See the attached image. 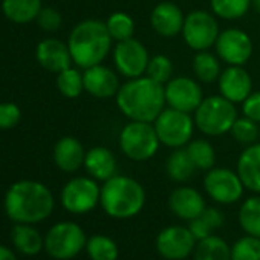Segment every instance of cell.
<instances>
[{"label":"cell","instance_id":"7bdbcfd3","mask_svg":"<svg viewBox=\"0 0 260 260\" xmlns=\"http://www.w3.org/2000/svg\"><path fill=\"white\" fill-rule=\"evenodd\" d=\"M0 260H17V257L10 248L0 245Z\"/></svg>","mask_w":260,"mask_h":260},{"label":"cell","instance_id":"4fadbf2b","mask_svg":"<svg viewBox=\"0 0 260 260\" xmlns=\"http://www.w3.org/2000/svg\"><path fill=\"white\" fill-rule=\"evenodd\" d=\"M198 240L188 230L182 225H170L159 231L155 240L156 251L161 257L167 260H184L193 255Z\"/></svg>","mask_w":260,"mask_h":260},{"label":"cell","instance_id":"b9f144b4","mask_svg":"<svg viewBox=\"0 0 260 260\" xmlns=\"http://www.w3.org/2000/svg\"><path fill=\"white\" fill-rule=\"evenodd\" d=\"M202 217H204V220L211 226V230L214 231V230H217V228H220L222 225H223V214H222V211L220 210H217V208H214V207H210V208H205L204 210V213L201 214Z\"/></svg>","mask_w":260,"mask_h":260},{"label":"cell","instance_id":"603a6c76","mask_svg":"<svg viewBox=\"0 0 260 260\" xmlns=\"http://www.w3.org/2000/svg\"><path fill=\"white\" fill-rule=\"evenodd\" d=\"M83 167L86 169V172L89 173L90 178L101 181V182H104L116 175L115 155L107 147H103V146L92 147L90 150L86 152Z\"/></svg>","mask_w":260,"mask_h":260},{"label":"cell","instance_id":"d590c367","mask_svg":"<svg viewBox=\"0 0 260 260\" xmlns=\"http://www.w3.org/2000/svg\"><path fill=\"white\" fill-rule=\"evenodd\" d=\"M231 260H260V239L245 234L231 246Z\"/></svg>","mask_w":260,"mask_h":260},{"label":"cell","instance_id":"60d3db41","mask_svg":"<svg viewBox=\"0 0 260 260\" xmlns=\"http://www.w3.org/2000/svg\"><path fill=\"white\" fill-rule=\"evenodd\" d=\"M188 230L191 231V234L194 236V239H196L198 242L202 240V239H205V237H208V236H211V233H213L211 226L204 220L202 216H199V217L190 220Z\"/></svg>","mask_w":260,"mask_h":260},{"label":"cell","instance_id":"4dcf8cb0","mask_svg":"<svg viewBox=\"0 0 260 260\" xmlns=\"http://www.w3.org/2000/svg\"><path fill=\"white\" fill-rule=\"evenodd\" d=\"M86 251L90 260H116L119 255L116 242L104 234H95L89 237Z\"/></svg>","mask_w":260,"mask_h":260},{"label":"cell","instance_id":"7402d4cb","mask_svg":"<svg viewBox=\"0 0 260 260\" xmlns=\"http://www.w3.org/2000/svg\"><path fill=\"white\" fill-rule=\"evenodd\" d=\"M236 172L246 190L260 194V143L248 146L240 153Z\"/></svg>","mask_w":260,"mask_h":260},{"label":"cell","instance_id":"d6986e66","mask_svg":"<svg viewBox=\"0 0 260 260\" xmlns=\"http://www.w3.org/2000/svg\"><path fill=\"white\" fill-rule=\"evenodd\" d=\"M169 208L182 220H193L199 217L207 208L204 196L193 187H178L169 196Z\"/></svg>","mask_w":260,"mask_h":260},{"label":"cell","instance_id":"3957f363","mask_svg":"<svg viewBox=\"0 0 260 260\" xmlns=\"http://www.w3.org/2000/svg\"><path fill=\"white\" fill-rule=\"evenodd\" d=\"M112 42L106 22L87 19L74 26L68 46L74 63L78 68L87 69L104 61L112 49Z\"/></svg>","mask_w":260,"mask_h":260},{"label":"cell","instance_id":"f546056e","mask_svg":"<svg viewBox=\"0 0 260 260\" xmlns=\"http://www.w3.org/2000/svg\"><path fill=\"white\" fill-rule=\"evenodd\" d=\"M185 150L190 156V159L193 161V164L196 166L198 170H205L208 172L210 169L214 167L216 162V152L214 147L210 141L207 140H191L187 146Z\"/></svg>","mask_w":260,"mask_h":260},{"label":"cell","instance_id":"484cf974","mask_svg":"<svg viewBox=\"0 0 260 260\" xmlns=\"http://www.w3.org/2000/svg\"><path fill=\"white\" fill-rule=\"evenodd\" d=\"M194 260H231V246L219 236H208L196 243Z\"/></svg>","mask_w":260,"mask_h":260},{"label":"cell","instance_id":"8992f818","mask_svg":"<svg viewBox=\"0 0 260 260\" xmlns=\"http://www.w3.org/2000/svg\"><path fill=\"white\" fill-rule=\"evenodd\" d=\"M118 143L121 152L128 159L137 162H144L152 159L161 146L153 122H143V121L127 122L119 132Z\"/></svg>","mask_w":260,"mask_h":260},{"label":"cell","instance_id":"ac0fdd59","mask_svg":"<svg viewBox=\"0 0 260 260\" xmlns=\"http://www.w3.org/2000/svg\"><path fill=\"white\" fill-rule=\"evenodd\" d=\"M185 16L182 10L173 2L158 4L150 14V25L153 31L166 39H173L182 32Z\"/></svg>","mask_w":260,"mask_h":260},{"label":"cell","instance_id":"f1b7e54d","mask_svg":"<svg viewBox=\"0 0 260 260\" xmlns=\"http://www.w3.org/2000/svg\"><path fill=\"white\" fill-rule=\"evenodd\" d=\"M239 225L245 234L260 239V196L246 198L239 208Z\"/></svg>","mask_w":260,"mask_h":260},{"label":"cell","instance_id":"74e56055","mask_svg":"<svg viewBox=\"0 0 260 260\" xmlns=\"http://www.w3.org/2000/svg\"><path fill=\"white\" fill-rule=\"evenodd\" d=\"M22 118L20 107L14 103H0V128L8 130L19 124Z\"/></svg>","mask_w":260,"mask_h":260},{"label":"cell","instance_id":"f35d334b","mask_svg":"<svg viewBox=\"0 0 260 260\" xmlns=\"http://www.w3.org/2000/svg\"><path fill=\"white\" fill-rule=\"evenodd\" d=\"M37 22H39L42 29L52 32V31H57L61 26L63 19H61V14L57 10H54V8H42V11L37 16Z\"/></svg>","mask_w":260,"mask_h":260},{"label":"cell","instance_id":"2e32d148","mask_svg":"<svg viewBox=\"0 0 260 260\" xmlns=\"http://www.w3.org/2000/svg\"><path fill=\"white\" fill-rule=\"evenodd\" d=\"M83 81H84V90L98 100H107L116 96L121 87L118 75L104 64H95L84 69Z\"/></svg>","mask_w":260,"mask_h":260},{"label":"cell","instance_id":"e0dca14e","mask_svg":"<svg viewBox=\"0 0 260 260\" xmlns=\"http://www.w3.org/2000/svg\"><path fill=\"white\" fill-rule=\"evenodd\" d=\"M217 84L220 95L234 104H242L252 92V80L243 66H228L223 69Z\"/></svg>","mask_w":260,"mask_h":260},{"label":"cell","instance_id":"ab89813d","mask_svg":"<svg viewBox=\"0 0 260 260\" xmlns=\"http://www.w3.org/2000/svg\"><path fill=\"white\" fill-rule=\"evenodd\" d=\"M242 112L243 116L260 124V90L251 92V95L242 103Z\"/></svg>","mask_w":260,"mask_h":260},{"label":"cell","instance_id":"7a4b0ae2","mask_svg":"<svg viewBox=\"0 0 260 260\" xmlns=\"http://www.w3.org/2000/svg\"><path fill=\"white\" fill-rule=\"evenodd\" d=\"M54 196L51 190L37 181H19L5 196V211L17 223H37L51 216Z\"/></svg>","mask_w":260,"mask_h":260},{"label":"cell","instance_id":"4316f807","mask_svg":"<svg viewBox=\"0 0 260 260\" xmlns=\"http://www.w3.org/2000/svg\"><path fill=\"white\" fill-rule=\"evenodd\" d=\"M193 74L202 83L217 81L222 74L220 58L217 54H211L208 51H199L193 57Z\"/></svg>","mask_w":260,"mask_h":260},{"label":"cell","instance_id":"30bf717a","mask_svg":"<svg viewBox=\"0 0 260 260\" xmlns=\"http://www.w3.org/2000/svg\"><path fill=\"white\" fill-rule=\"evenodd\" d=\"M205 193L217 204L230 205L243 196L245 185L237 172L225 167H213L204 178Z\"/></svg>","mask_w":260,"mask_h":260},{"label":"cell","instance_id":"cb8c5ba5","mask_svg":"<svg viewBox=\"0 0 260 260\" xmlns=\"http://www.w3.org/2000/svg\"><path fill=\"white\" fill-rule=\"evenodd\" d=\"M42 0H4L2 11L14 23H29L42 11Z\"/></svg>","mask_w":260,"mask_h":260},{"label":"cell","instance_id":"d4e9b609","mask_svg":"<svg viewBox=\"0 0 260 260\" xmlns=\"http://www.w3.org/2000/svg\"><path fill=\"white\" fill-rule=\"evenodd\" d=\"M13 243L25 255H36L45 246V239L31 223H17L11 233Z\"/></svg>","mask_w":260,"mask_h":260},{"label":"cell","instance_id":"8d00e7d4","mask_svg":"<svg viewBox=\"0 0 260 260\" xmlns=\"http://www.w3.org/2000/svg\"><path fill=\"white\" fill-rule=\"evenodd\" d=\"M146 75L161 84H167L173 78V63L167 55L158 54L150 57Z\"/></svg>","mask_w":260,"mask_h":260},{"label":"cell","instance_id":"6da1fadb","mask_svg":"<svg viewBox=\"0 0 260 260\" xmlns=\"http://www.w3.org/2000/svg\"><path fill=\"white\" fill-rule=\"evenodd\" d=\"M115 100L124 116L143 122H153L167 104L164 84L147 75L127 80L121 84Z\"/></svg>","mask_w":260,"mask_h":260},{"label":"cell","instance_id":"52a82bcc","mask_svg":"<svg viewBox=\"0 0 260 260\" xmlns=\"http://www.w3.org/2000/svg\"><path fill=\"white\" fill-rule=\"evenodd\" d=\"M153 127L161 144L175 150L185 147L193 140L196 124L191 113L167 107L153 121Z\"/></svg>","mask_w":260,"mask_h":260},{"label":"cell","instance_id":"5bb4252c","mask_svg":"<svg viewBox=\"0 0 260 260\" xmlns=\"http://www.w3.org/2000/svg\"><path fill=\"white\" fill-rule=\"evenodd\" d=\"M214 48L217 57L228 66H243L252 55L251 37L237 28L220 31Z\"/></svg>","mask_w":260,"mask_h":260},{"label":"cell","instance_id":"277c9868","mask_svg":"<svg viewBox=\"0 0 260 260\" xmlns=\"http://www.w3.org/2000/svg\"><path fill=\"white\" fill-rule=\"evenodd\" d=\"M100 205L112 219H132L146 205V190L134 178L115 175L103 182Z\"/></svg>","mask_w":260,"mask_h":260},{"label":"cell","instance_id":"836d02e7","mask_svg":"<svg viewBox=\"0 0 260 260\" xmlns=\"http://www.w3.org/2000/svg\"><path fill=\"white\" fill-rule=\"evenodd\" d=\"M57 87L66 98H77L84 90L83 74L75 68H68L57 74Z\"/></svg>","mask_w":260,"mask_h":260},{"label":"cell","instance_id":"5b68a950","mask_svg":"<svg viewBox=\"0 0 260 260\" xmlns=\"http://www.w3.org/2000/svg\"><path fill=\"white\" fill-rule=\"evenodd\" d=\"M237 119L234 103L222 95H211L202 100L194 110V124L199 132L207 137H222L230 130Z\"/></svg>","mask_w":260,"mask_h":260},{"label":"cell","instance_id":"d6a6232c","mask_svg":"<svg viewBox=\"0 0 260 260\" xmlns=\"http://www.w3.org/2000/svg\"><path fill=\"white\" fill-rule=\"evenodd\" d=\"M211 13L223 20L242 19L251 8V0H210Z\"/></svg>","mask_w":260,"mask_h":260},{"label":"cell","instance_id":"9a60e30c","mask_svg":"<svg viewBox=\"0 0 260 260\" xmlns=\"http://www.w3.org/2000/svg\"><path fill=\"white\" fill-rule=\"evenodd\" d=\"M164 92L169 107L187 113H194L204 100L201 86L190 77H173L164 86Z\"/></svg>","mask_w":260,"mask_h":260},{"label":"cell","instance_id":"7c38bea8","mask_svg":"<svg viewBox=\"0 0 260 260\" xmlns=\"http://www.w3.org/2000/svg\"><path fill=\"white\" fill-rule=\"evenodd\" d=\"M150 61V55L147 48L134 39L124 42H118L113 48V63L119 75L124 78H138L146 75L147 66Z\"/></svg>","mask_w":260,"mask_h":260},{"label":"cell","instance_id":"9c48e42d","mask_svg":"<svg viewBox=\"0 0 260 260\" xmlns=\"http://www.w3.org/2000/svg\"><path fill=\"white\" fill-rule=\"evenodd\" d=\"M181 34L185 45L190 49L199 52L208 51L211 46L216 45L220 29L213 13H208L205 10H194L185 16Z\"/></svg>","mask_w":260,"mask_h":260},{"label":"cell","instance_id":"83f0119b","mask_svg":"<svg viewBox=\"0 0 260 260\" xmlns=\"http://www.w3.org/2000/svg\"><path fill=\"white\" fill-rule=\"evenodd\" d=\"M196 166L193 164V161L190 159L187 150L182 147V149H175L172 152V155L167 158V162H166V172H167V176L175 181V182H185L188 181L194 172H196Z\"/></svg>","mask_w":260,"mask_h":260},{"label":"cell","instance_id":"ee69618b","mask_svg":"<svg viewBox=\"0 0 260 260\" xmlns=\"http://www.w3.org/2000/svg\"><path fill=\"white\" fill-rule=\"evenodd\" d=\"M251 7L254 8L255 13L260 14V0H251Z\"/></svg>","mask_w":260,"mask_h":260},{"label":"cell","instance_id":"e575fe53","mask_svg":"<svg viewBox=\"0 0 260 260\" xmlns=\"http://www.w3.org/2000/svg\"><path fill=\"white\" fill-rule=\"evenodd\" d=\"M230 134L233 135V138L240 143V144H245V146H251L254 144L258 137H260V127H258V122L246 118V116H242L234 121Z\"/></svg>","mask_w":260,"mask_h":260},{"label":"cell","instance_id":"1f68e13d","mask_svg":"<svg viewBox=\"0 0 260 260\" xmlns=\"http://www.w3.org/2000/svg\"><path fill=\"white\" fill-rule=\"evenodd\" d=\"M106 26L112 40L116 43L134 39L135 36V20L127 13H122V11L112 13L109 19L106 20Z\"/></svg>","mask_w":260,"mask_h":260},{"label":"cell","instance_id":"ffe728a7","mask_svg":"<svg viewBox=\"0 0 260 260\" xmlns=\"http://www.w3.org/2000/svg\"><path fill=\"white\" fill-rule=\"evenodd\" d=\"M36 55L40 66L54 74L71 68V63H74L69 46L57 39H46L40 42Z\"/></svg>","mask_w":260,"mask_h":260},{"label":"cell","instance_id":"44dd1931","mask_svg":"<svg viewBox=\"0 0 260 260\" xmlns=\"http://www.w3.org/2000/svg\"><path fill=\"white\" fill-rule=\"evenodd\" d=\"M52 156H54L55 166L61 172L72 173L84 166L86 150L77 138L63 137L61 140L57 141Z\"/></svg>","mask_w":260,"mask_h":260},{"label":"cell","instance_id":"8fae6325","mask_svg":"<svg viewBox=\"0 0 260 260\" xmlns=\"http://www.w3.org/2000/svg\"><path fill=\"white\" fill-rule=\"evenodd\" d=\"M101 187L93 178L78 176L71 179L61 190V205L72 214H84L100 204Z\"/></svg>","mask_w":260,"mask_h":260},{"label":"cell","instance_id":"ba28073f","mask_svg":"<svg viewBox=\"0 0 260 260\" xmlns=\"http://www.w3.org/2000/svg\"><path fill=\"white\" fill-rule=\"evenodd\" d=\"M86 233L75 222H58L45 237L46 252L57 260L74 258L86 248Z\"/></svg>","mask_w":260,"mask_h":260}]
</instances>
